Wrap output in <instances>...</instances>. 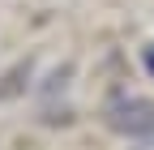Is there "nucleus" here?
<instances>
[{
    "instance_id": "nucleus-1",
    "label": "nucleus",
    "mask_w": 154,
    "mask_h": 150,
    "mask_svg": "<svg viewBox=\"0 0 154 150\" xmlns=\"http://www.w3.org/2000/svg\"><path fill=\"white\" fill-rule=\"evenodd\" d=\"M103 124L111 129V133H120V137H128V142L154 150V99L116 90V95L103 103Z\"/></svg>"
},
{
    "instance_id": "nucleus-2",
    "label": "nucleus",
    "mask_w": 154,
    "mask_h": 150,
    "mask_svg": "<svg viewBox=\"0 0 154 150\" xmlns=\"http://www.w3.org/2000/svg\"><path fill=\"white\" fill-rule=\"evenodd\" d=\"M30 77H34V60L26 56V60H17L5 77H0V103H9V99H17V95H26L30 90Z\"/></svg>"
},
{
    "instance_id": "nucleus-3",
    "label": "nucleus",
    "mask_w": 154,
    "mask_h": 150,
    "mask_svg": "<svg viewBox=\"0 0 154 150\" xmlns=\"http://www.w3.org/2000/svg\"><path fill=\"white\" fill-rule=\"evenodd\" d=\"M69 77H73V64H60V69L47 77V86H43V90H47V95H56V90H64V86H69Z\"/></svg>"
},
{
    "instance_id": "nucleus-4",
    "label": "nucleus",
    "mask_w": 154,
    "mask_h": 150,
    "mask_svg": "<svg viewBox=\"0 0 154 150\" xmlns=\"http://www.w3.org/2000/svg\"><path fill=\"white\" fill-rule=\"evenodd\" d=\"M141 64H146V73L154 77V43H146V47H141Z\"/></svg>"
}]
</instances>
